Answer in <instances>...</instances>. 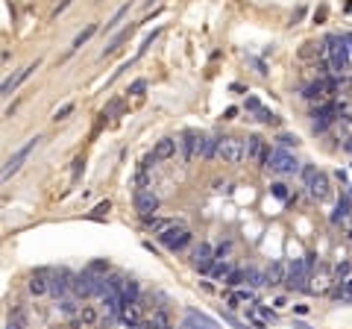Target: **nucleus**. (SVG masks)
<instances>
[{
	"label": "nucleus",
	"instance_id": "nucleus-1",
	"mask_svg": "<svg viewBox=\"0 0 352 329\" xmlns=\"http://www.w3.org/2000/svg\"><path fill=\"white\" fill-rule=\"evenodd\" d=\"M326 50H329V65H332V71L338 74V76H350L352 74V53L350 47H347V38H344V32L338 35V32H332V35H326Z\"/></svg>",
	"mask_w": 352,
	"mask_h": 329
},
{
	"label": "nucleus",
	"instance_id": "nucleus-2",
	"mask_svg": "<svg viewBox=\"0 0 352 329\" xmlns=\"http://www.w3.org/2000/svg\"><path fill=\"white\" fill-rule=\"evenodd\" d=\"M264 168L273 171V174H300V162L288 153V147H276V150H270Z\"/></svg>",
	"mask_w": 352,
	"mask_h": 329
},
{
	"label": "nucleus",
	"instance_id": "nucleus-3",
	"mask_svg": "<svg viewBox=\"0 0 352 329\" xmlns=\"http://www.w3.org/2000/svg\"><path fill=\"white\" fill-rule=\"evenodd\" d=\"M217 156H220L226 165H238V162L247 159V141H244V138H235V135H226V138H220Z\"/></svg>",
	"mask_w": 352,
	"mask_h": 329
},
{
	"label": "nucleus",
	"instance_id": "nucleus-4",
	"mask_svg": "<svg viewBox=\"0 0 352 329\" xmlns=\"http://www.w3.org/2000/svg\"><path fill=\"white\" fill-rule=\"evenodd\" d=\"M38 141H41L38 135H35V138H29V141H26V144H23L21 150H15V153H12V156L6 159V165H3V179H9L12 174H18V171H21V165H23V162L29 159V153H32V150L38 147Z\"/></svg>",
	"mask_w": 352,
	"mask_h": 329
},
{
	"label": "nucleus",
	"instance_id": "nucleus-5",
	"mask_svg": "<svg viewBox=\"0 0 352 329\" xmlns=\"http://www.w3.org/2000/svg\"><path fill=\"white\" fill-rule=\"evenodd\" d=\"M188 241H191V232H188L182 224H173V227H167V229L159 235V244L167 247V250H182Z\"/></svg>",
	"mask_w": 352,
	"mask_h": 329
},
{
	"label": "nucleus",
	"instance_id": "nucleus-6",
	"mask_svg": "<svg viewBox=\"0 0 352 329\" xmlns=\"http://www.w3.org/2000/svg\"><path fill=\"white\" fill-rule=\"evenodd\" d=\"M203 135L197 132V129H185L182 132V138H179V150H182V159L185 162H191V159H197L200 156V150H203Z\"/></svg>",
	"mask_w": 352,
	"mask_h": 329
},
{
	"label": "nucleus",
	"instance_id": "nucleus-7",
	"mask_svg": "<svg viewBox=\"0 0 352 329\" xmlns=\"http://www.w3.org/2000/svg\"><path fill=\"white\" fill-rule=\"evenodd\" d=\"M214 262H217V253L211 250V244H200V247H194V253H191V265H194L200 274H209V271L214 268Z\"/></svg>",
	"mask_w": 352,
	"mask_h": 329
},
{
	"label": "nucleus",
	"instance_id": "nucleus-8",
	"mask_svg": "<svg viewBox=\"0 0 352 329\" xmlns=\"http://www.w3.org/2000/svg\"><path fill=\"white\" fill-rule=\"evenodd\" d=\"M305 188H308V194H311L314 200H326V197L332 194L329 177H326L323 171H314V174H311V179H305Z\"/></svg>",
	"mask_w": 352,
	"mask_h": 329
},
{
	"label": "nucleus",
	"instance_id": "nucleus-9",
	"mask_svg": "<svg viewBox=\"0 0 352 329\" xmlns=\"http://www.w3.org/2000/svg\"><path fill=\"white\" fill-rule=\"evenodd\" d=\"M267 156H270L267 141H264V138H258V135H250V138H247V159H253L256 165H261V168H264Z\"/></svg>",
	"mask_w": 352,
	"mask_h": 329
},
{
	"label": "nucleus",
	"instance_id": "nucleus-10",
	"mask_svg": "<svg viewBox=\"0 0 352 329\" xmlns=\"http://www.w3.org/2000/svg\"><path fill=\"white\" fill-rule=\"evenodd\" d=\"M264 274H267V285H270V288H276V285H285V282H288L291 265H288L285 259H276V262H270V268H267Z\"/></svg>",
	"mask_w": 352,
	"mask_h": 329
},
{
	"label": "nucleus",
	"instance_id": "nucleus-11",
	"mask_svg": "<svg viewBox=\"0 0 352 329\" xmlns=\"http://www.w3.org/2000/svg\"><path fill=\"white\" fill-rule=\"evenodd\" d=\"M329 91H332V82H329V79H314L311 85H305L303 97H305V100H311V103H323Z\"/></svg>",
	"mask_w": 352,
	"mask_h": 329
},
{
	"label": "nucleus",
	"instance_id": "nucleus-12",
	"mask_svg": "<svg viewBox=\"0 0 352 329\" xmlns=\"http://www.w3.org/2000/svg\"><path fill=\"white\" fill-rule=\"evenodd\" d=\"M176 147H179V141H176V138H170V135H164V138H159V141H156V147H153V156H156L159 162H164V159H173V156H176Z\"/></svg>",
	"mask_w": 352,
	"mask_h": 329
},
{
	"label": "nucleus",
	"instance_id": "nucleus-13",
	"mask_svg": "<svg viewBox=\"0 0 352 329\" xmlns=\"http://www.w3.org/2000/svg\"><path fill=\"white\" fill-rule=\"evenodd\" d=\"M185 327L188 329H217V324H214L211 318H206L203 312L188 309V312H185Z\"/></svg>",
	"mask_w": 352,
	"mask_h": 329
},
{
	"label": "nucleus",
	"instance_id": "nucleus-14",
	"mask_svg": "<svg viewBox=\"0 0 352 329\" xmlns=\"http://www.w3.org/2000/svg\"><path fill=\"white\" fill-rule=\"evenodd\" d=\"M26 288H29V294H32V297H41V294H50V279H47V274H44V271H35V274L29 277V282H26Z\"/></svg>",
	"mask_w": 352,
	"mask_h": 329
},
{
	"label": "nucleus",
	"instance_id": "nucleus-15",
	"mask_svg": "<svg viewBox=\"0 0 352 329\" xmlns=\"http://www.w3.org/2000/svg\"><path fill=\"white\" fill-rule=\"evenodd\" d=\"M38 65H41V62L35 59V62H32V65H26L23 71H18L15 76H9V79L3 82V94H12V91H15V88H18V85H21V82H23V79H26V76H29L32 71H38Z\"/></svg>",
	"mask_w": 352,
	"mask_h": 329
},
{
	"label": "nucleus",
	"instance_id": "nucleus-16",
	"mask_svg": "<svg viewBox=\"0 0 352 329\" xmlns=\"http://www.w3.org/2000/svg\"><path fill=\"white\" fill-rule=\"evenodd\" d=\"M135 209H138L141 215H150V212L159 209V197H156L153 191H138V194H135Z\"/></svg>",
	"mask_w": 352,
	"mask_h": 329
},
{
	"label": "nucleus",
	"instance_id": "nucleus-17",
	"mask_svg": "<svg viewBox=\"0 0 352 329\" xmlns=\"http://www.w3.org/2000/svg\"><path fill=\"white\" fill-rule=\"evenodd\" d=\"M68 279H73L68 271H59L53 279H50V294L53 297H65L68 294V288H73V282H68Z\"/></svg>",
	"mask_w": 352,
	"mask_h": 329
},
{
	"label": "nucleus",
	"instance_id": "nucleus-18",
	"mask_svg": "<svg viewBox=\"0 0 352 329\" xmlns=\"http://www.w3.org/2000/svg\"><path fill=\"white\" fill-rule=\"evenodd\" d=\"M76 321H79V327H82V329H91V327H97L100 315H97V309H94V306H79Z\"/></svg>",
	"mask_w": 352,
	"mask_h": 329
},
{
	"label": "nucleus",
	"instance_id": "nucleus-19",
	"mask_svg": "<svg viewBox=\"0 0 352 329\" xmlns=\"http://www.w3.org/2000/svg\"><path fill=\"white\" fill-rule=\"evenodd\" d=\"M120 321L129 329L135 327V324H141V306H138V303H126V306L120 309Z\"/></svg>",
	"mask_w": 352,
	"mask_h": 329
},
{
	"label": "nucleus",
	"instance_id": "nucleus-20",
	"mask_svg": "<svg viewBox=\"0 0 352 329\" xmlns=\"http://www.w3.org/2000/svg\"><path fill=\"white\" fill-rule=\"evenodd\" d=\"M141 221H144V227H150L156 235H162L167 227H173L176 221H167V218H156V215H141Z\"/></svg>",
	"mask_w": 352,
	"mask_h": 329
},
{
	"label": "nucleus",
	"instance_id": "nucleus-21",
	"mask_svg": "<svg viewBox=\"0 0 352 329\" xmlns=\"http://www.w3.org/2000/svg\"><path fill=\"white\" fill-rule=\"evenodd\" d=\"M311 118H314V121H311L314 132H326V129H329V124H332V109H320V112H314Z\"/></svg>",
	"mask_w": 352,
	"mask_h": 329
},
{
	"label": "nucleus",
	"instance_id": "nucleus-22",
	"mask_svg": "<svg viewBox=\"0 0 352 329\" xmlns=\"http://www.w3.org/2000/svg\"><path fill=\"white\" fill-rule=\"evenodd\" d=\"M250 300H256V294H253V291H235V294H229V297H226V306L235 312V309H241V306H244V303H250Z\"/></svg>",
	"mask_w": 352,
	"mask_h": 329
},
{
	"label": "nucleus",
	"instance_id": "nucleus-23",
	"mask_svg": "<svg viewBox=\"0 0 352 329\" xmlns=\"http://www.w3.org/2000/svg\"><path fill=\"white\" fill-rule=\"evenodd\" d=\"M217 150H220V138H206L203 141V150H200V159H214L217 156Z\"/></svg>",
	"mask_w": 352,
	"mask_h": 329
},
{
	"label": "nucleus",
	"instance_id": "nucleus-24",
	"mask_svg": "<svg viewBox=\"0 0 352 329\" xmlns=\"http://www.w3.org/2000/svg\"><path fill=\"white\" fill-rule=\"evenodd\" d=\"M350 203H347V200H344V197H341V200H338V206H335V212H332V218H329V221H332V224H344V221H347V218H350Z\"/></svg>",
	"mask_w": 352,
	"mask_h": 329
},
{
	"label": "nucleus",
	"instance_id": "nucleus-25",
	"mask_svg": "<svg viewBox=\"0 0 352 329\" xmlns=\"http://www.w3.org/2000/svg\"><path fill=\"white\" fill-rule=\"evenodd\" d=\"M94 32H97V24H88V26H85V29H82V32L73 38V44H70V53H73V50H79V47H82V44H85V41H88ZM70 53H68V56H70Z\"/></svg>",
	"mask_w": 352,
	"mask_h": 329
},
{
	"label": "nucleus",
	"instance_id": "nucleus-26",
	"mask_svg": "<svg viewBox=\"0 0 352 329\" xmlns=\"http://www.w3.org/2000/svg\"><path fill=\"white\" fill-rule=\"evenodd\" d=\"M129 32H132V26H126L123 32H117V35H115V41H112V44H109V47H106V50H103L100 56H103V59H106V56H112V53H115V50H117V47H120V44H123L126 38H129Z\"/></svg>",
	"mask_w": 352,
	"mask_h": 329
},
{
	"label": "nucleus",
	"instance_id": "nucleus-27",
	"mask_svg": "<svg viewBox=\"0 0 352 329\" xmlns=\"http://www.w3.org/2000/svg\"><path fill=\"white\" fill-rule=\"evenodd\" d=\"M232 271H235V268H232V262H229V259H220V262H217V265L211 268L214 279H223V282H226V277H229Z\"/></svg>",
	"mask_w": 352,
	"mask_h": 329
},
{
	"label": "nucleus",
	"instance_id": "nucleus-28",
	"mask_svg": "<svg viewBox=\"0 0 352 329\" xmlns=\"http://www.w3.org/2000/svg\"><path fill=\"white\" fill-rule=\"evenodd\" d=\"M123 303H138V297H141V288H138V282H132V279H126V288H123Z\"/></svg>",
	"mask_w": 352,
	"mask_h": 329
},
{
	"label": "nucleus",
	"instance_id": "nucleus-29",
	"mask_svg": "<svg viewBox=\"0 0 352 329\" xmlns=\"http://www.w3.org/2000/svg\"><path fill=\"white\" fill-rule=\"evenodd\" d=\"M150 327L153 329H170V318H167V312H164V309L153 312V315H150Z\"/></svg>",
	"mask_w": 352,
	"mask_h": 329
},
{
	"label": "nucleus",
	"instance_id": "nucleus-30",
	"mask_svg": "<svg viewBox=\"0 0 352 329\" xmlns=\"http://www.w3.org/2000/svg\"><path fill=\"white\" fill-rule=\"evenodd\" d=\"M247 279H250V285H253V288L267 285V274H261V271H256V268H247Z\"/></svg>",
	"mask_w": 352,
	"mask_h": 329
},
{
	"label": "nucleus",
	"instance_id": "nucleus-31",
	"mask_svg": "<svg viewBox=\"0 0 352 329\" xmlns=\"http://www.w3.org/2000/svg\"><path fill=\"white\" fill-rule=\"evenodd\" d=\"M244 279H247V271H244V268H235V271L226 277V285H229V288H238V285H244Z\"/></svg>",
	"mask_w": 352,
	"mask_h": 329
},
{
	"label": "nucleus",
	"instance_id": "nucleus-32",
	"mask_svg": "<svg viewBox=\"0 0 352 329\" xmlns=\"http://www.w3.org/2000/svg\"><path fill=\"white\" fill-rule=\"evenodd\" d=\"M352 277V265L350 262H341L338 268H335V282H347Z\"/></svg>",
	"mask_w": 352,
	"mask_h": 329
},
{
	"label": "nucleus",
	"instance_id": "nucleus-33",
	"mask_svg": "<svg viewBox=\"0 0 352 329\" xmlns=\"http://www.w3.org/2000/svg\"><path fill=\"white\" fill-rule=\"evenodd\" d=\"M126 12H129V3H126V6H120V9H117V12H115V15H112V18H109V24H106V26H103V29H106V32H112V29H115V26H117V24H120V18H123V15H126Z\"/></svg>",
	"mask_w": 352,
	"mask_h": 329
},
{
	"label": "nucleus",
	"instance_id": "nucleus-34",
	"mask_svg": "<svg viewBox=\"0 0 352 329\" xmlns=\"http://www.w3.org/2000/svg\"><path fill=\"white\" fill-rule=\"evenodd\" d=\"M106 282H109V288H112L115 294H123V288H126V279H123L120 274H115V277H109Z\"/></svg>",
	"mask_w": 352,
	"mask_h": 329
},
{
	"label": "nucleus",
	"instance_id": "nucleus-35",
	"mask_svg": "<svg viewBox=\"0 0 352 329\" xmlns=\"http://www.w3.org/2000/svg\"><path fill=\"white\" fill-rule=\"evenodd\" d=\"M256 115H258V121H261V124H279V118H276V115H273L270 109H264V106H261V109H258Z\"/></svg>",
	"mask_w": 352,
	"mask_h": 329
},
{
	"label": "nucleus",
	"instance_id": "nucleus-36",
	"mask_svg": "<svg viewBox=\"0 0 352 329\" xmlns=\"http://www.w3.org/2000/svg\"><path fill=\"white\" fill-rule=\"evenodd\" d=\"M109 209H112V203H109V200H103V203H97V206L91 209V218H106V215H109Z\"/></svg>",
	"mask_w": 352,
	"mask_h": 329
},
{
	"label": "nucleus",
	"instance_id": "nucleus-37",
	"mask_svg": "<svg viewBox=\"0 0 352 329\" xmlns=\"http://www.w3.org/2000/svg\"><path fill=\"white\" fill-rule=\"evenodd\" d=\"M88 271L100 277V274H106V271H109V262H106V259H94V262L88 265Z\"/></svg>",
	"mask_w": 352,
	"mask_h": 329
},
{
	"label": "nucleus",
	"instance_id": "nucleus-38",
	"mask_svg": "<svg viewBox=\"0 0 352 329\" xmlns=\"http://www.w3.org/2000/svg\"><path fill=\"white\" fill-rule=\"evenodd\" d=\"M70 112H73V103H65L62 109H56V112H53V121H65Z\"/></svg>",
	"mask_w": 352,
	"mask_h": 329
},
{
	"label": "nucleus",
	"instance_id": "nucleus-39",
	"mask_svg": "<svg viewBox=\"0 0 352 329\" xmlns=\"http://www.w3.org/2000/svg\"><path fill=\"white\" fill-rule=\"evenodd\" d=\"M279 144H282V147H297V144H300V138H297V135H291V132H282V135H279Z\"/></svg>",
	"mask_w": 352,
	"mask_h": 329
},
{
	"label": "nucleus",
	"instance_id": "nucleus-40",
	"mask_svg": "<svg viewBox=\"0 0 352 329\" xmlns=\"http://www.w3.org/2000/svg\"><path fill=\"white\" fill-rule=\"evenodd\" d=\"M256 315H261L264 321H273L276 318V312H270V306H261V303H256V309H253Z\"/></svg>",
	"mask_w": 352,
	"mask_h": 329
},
{
	"label": "nucleus",
	"instance_id": "nucleus-41",
	"mask_svg": "<svg viewBox=\"0 0 352 329\" xmlns=\"http://www.w3.org/2000/svg\"><path fill=\"white\" fill-rule=\"evenodd\" d=\"M156 35H159V29H153V32H147V35H144V41H141V47H138V56H141V53H147V47L153 44V38H156Z\"/></svg>",
	"mask_w": 352,
	"mask_h": 329
},
{
	"label": "nucleus",
	"instance_id": "nucleus-42",
	"mask_svg": "<svg viewBox=\"0 0 352 329\" xmlns=\"http://www.w3.org/2000/svg\"><path fill=\"white\" fill-rule=\"evenodd\" d=\"M12 324H15V327H21V329H26V312H23V309H18V312L12 315Z\"/></svg>",
	"mask_w": 352,
	"mask_h": 329
},
{
	"label": "nucleus",
	"instance_id": "nucleus-43",
	"mask_svg": "<svg viewBox=\"0 0 352 329\" xmlns=\"http://www.w3.org/2000/svg\"><path fill=\"white\" fill-rule=\"evenodd\" d=\"M144 91H147V79H135L129 85V94H144Z\"/></svg>",
	"mask_w": 352,
	"mask_h": 329
},
{
	"label": "nucleus",
	"instance_id": "nucleus-44",
	"mask_svg": "<svg viewBox=\"0 0 352 329\" xmlns=\"http://www.w3.org/2000/svg\"><path fill=\"white\" fill-rule=\"evenodd\" d=\"M244 109H250V112H258V109H261V103H258V97H247V103H244Z\"/></svg>",
	"mask_w": 352,
	"mask_h": 329
},
{
	"label": "nucleus",
	"instance_id": "nucleus-45",
	"mask_svg": "<svg viewBox=\"0 0 352 329\" xmlns=\"http://www.w3.org/2000/svg\"><path fill=\"white\" fill-rule=\"evenodd\" d=\"M273 197H279V200H288V191H285V185H273Z\"/></svg>",
	"mask_w": 352,
	"mask_h": 329
},
{
	"label": "nucleus",
	"instance_id": "nucleus-46",
	"mask_svg": "<svg viewBox=\"0 0 352 329\" xmlns=\"http://www.w3.org/2000/svg\"><path fill=\"white\" fill-rule=\"evenodd\" d=\"M229 250H232V244H220V247L214 250V253H217V262H220V259H223V256H226Z\"/></svg>",
	"mask_w": 352,
	"mask_h": 329
},
{
	"label": "nucleus",
	"instance_id": "nucleus-47",
	"mask_svg": "<svg viewBox=\"0 0 352 329\" xmlns=\"http://www.w3.org/2000/svg\"><path fill=\"white\" fill-rule=\"evenodd\" d=\"M68 6H70V0H62V3H59V6L53 9V18H59V15H62V12L68 9Z\"/></svg>",
	"mask_w": 352,
	"mask_h": 329
},
{
	"label": "nucleus",
	"instance_id": "nucleus-48",
	"mask_svg": "<svg viewBox=\"0 0 352 329\" xmlns=\"http://www.w3.org/2000/svg\"><path fill=\"white\" fill-rule=\"evenodd\" d=\"M344 200L352 206V188H344Z\"/></svg>",
	"mask_w": 352,
	"mask_h": 329
},
{
	"label": "nucleus",
	"instance_id": "nucleus-49",
	"mask_svg": "<svg viewBox=\"0 0 352 329\" xmlns=\"http://www.w3.org/2000/svg\"><path fill=\"white\" fill-rule=\"evenodd\" d=\"M344 38H347V47H350V53H352V32H344Z\"/></svg>",
	"mask_w": 352,
	"mask_h": 329
},
{
	"label": "nucleus",
	"instance_id": "nucleus-50",
	"mask_svg": "<svg viewBox=\"0 0 352 329\" xmlns=\"http://www.w3.org/2000/svg\"><path fill=\"white\" fill-rule=\"evenodd\" d=\"M347 291H350V297H352V277L347 279Z\"/></svg>",
	"mask_w": 352,
	"mask_h": 329
},
{
	"label": "nucleus",
	"instance_id": "nucleus-51",
	"mask_svg": "<svg viewBox=\"0 0 352 329\" xmlns=\"http://www.w3.org/2000/svg\"><path fill=\"white\" fill-rule=\"evenodd\" d=\"M150 3H153V0H144V6H150Z\"/></svg>",
	"mask_w": 352,
	"mask_h": 329
},
{
	"label": "nucleus",
	"instance_id": "nucleus-52",
	"mask_svg": "<svg viewBox=\"0 0 352 329\" xmlns=\"http://www.w3.org/2000/svg\"><path fill=\"white\" fill-rule=\"evenodd\" d=\"M350 150H352V144H350Z\"/></svg>",
	"mask_w": 352,
	"mask_h": 329
}]
</instances>
